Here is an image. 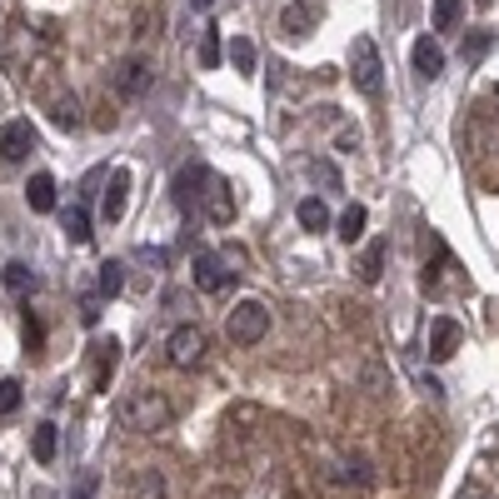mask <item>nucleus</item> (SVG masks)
<instances>
[{"instance_id": "1", "label": "nucleus", "mask_w": 499, "mask_h": 499, "mask_svg": "<svg viewBox=\"0 0 499 499\" xmlns=\"http://www.w3.org/2000/svg\"><path fill=\"white\" fill-rule=\"evenodd\" d=\"M115 420H120V430L151 434V430H165V424L175 420V405H170L161 390H135V395H125L120 405H115Z\"/></svg>"}, {"instance_id": "2", "label": "nucleus", "mask_w": 499, "mask_h": 499, "mask_svg": "<svg viewBox=\"0 0 499 499\" xmlns=\"http://www.w3.org/2000/svg\"><path fill=\"white\" fill-rule=\"evenodd\" d=\"M349 80H355L365 95L385 90V60H379V50H375V40H369V36L349 40Z\"/></svg>"}, {"instance_id": "3", "label": "nucleus", "mask_w": 499, "mask_h": 499, "mask_svg": "<svg viewBox=\"0 0 499 499\" xmlns=\"http://www.w3.org/2000/svg\"><path fill=\"white\" fill-rule=\"evenodd\" d=\"M265 330H270V310L260 300H240L225 320V339L230 345H260Z\"/></svg>"}, {"instance_id": "4", "label": "nucleus", "mask_w": 499, "mask_h": 499, "mask_svg": "<svg viewBox=\"0 0 499 499\" xmlns=\"http://www.w3.org/2000/svg\"><path fill=\"white\" fill-rule=\"evenodd\" d=\"M195 215H205L210 225H230V220H235V195H230V185L215 175V170H205V185H200Z\"/></svg>"}, {"instance_id": "5", "label": "nucleus", "mask_w": 499, "mask_h": 499, "mask_svg": "<svg viewBox=\"0 0 499 499\" xmlns=\"http://www.w3.org/2000/svg\"><path fill=\"white\" fill-rule=\"evenodd\" d=\"M165 359L175 369H195L200 359H205V330H200V325H175L165 339Z\"/></svg>"}, {"instance_id": "6", "label": "nucleus", "mask_w": 499, "mask_h": 499, "mask_svg": "<svg viewBox=\"0 0 499 499\" xmlns=\"http://www.w3.org/2000/svg\"><path fill=\"white\" fill-rule=\"evenodd\" d=\"M151 76H155V66H151L145 56H125L120 66L110 70L115 90H120L125 100H135V95H145V90H151Z\"/></svg>"}, {"instance_id": "7", "label": "nucleus", "mask_w": 499, "mask_h": 499, "mask_svg": "<svg viewBox=\"0 0 499 499\" xmlns=\"http://www.w3.org/2000/svg\"><path fill=\"white\" fill-rule=\"evenodd\" d=\"M230 280H235V270H225V255H215V250H200L195 255V285L205 295H220Z\"/></svg>"}, {"instance_id": "8", "label": "nucleus", "mask_w": 499, "mask_h": 499, "mask_svg": "<svg viewBox=\"0 0 499 499\" xmlns=\"http://www.w3.org/2000/svg\"><path fill=\"white\" fill-rule=\"evenodd\" d=\"M30 151H36V125L5 120V130H0V161H26Z\"/></svg>"}, {"instance_id": "9", "label": "nucleus", "mask_w": 499, "mask_h": 499, "mask_svg": "<svg viewBox=\"0 0 499 499\" xmlns=\"http://www.w3.org/2000/svg\"><path fill=\"white\" fill-rule=\"evenodd\" d=\"M46 110H50V125H56V130H80V100L70 90H50Z\"/></svg>"}, {"instance_id": "10", "label": "nucleus", "mask_w": 499, "mask_h": 499, "mask_svg": "<svg viewBox=\"0 0 499 499\" xmlns=\"http://www.w3.org/2000/svg\"><path fill=\"white\" fill-rule=\"evenodd\" d=\"M410 60H415V70L424 80H440L444 76V50H440V40H434V36H420L415 50H410Z\"/></svg>"}, {"instance_id": "11", "label": "nucleus", "mask_w": 499, "mask_h": 499, "mask_svg": "<svg viewBox=\"0 0 499 499\" xmlns=\"http://www.w3.org/2000/svg\"><path fill=\"white\" fill-rule=\"evenodd\" d=\"M125 200H130V170H115L110 185H105V195H100V215L110 220V225L125 215Z\"/></svg>"}, {"instance_id": "12", "label": "nucleus", "mask_w": 499, "mask_h": 499, "mask_svg": "<svg viewBox=\"0 0 499 499\" xmlns=\"http://www.w3.org/2000/svg\"><path fill=\"white\" fill-rule=\"evenodd\" d=\"M200 185H205V165H185V170L175 175V205L195 215V205H200Z\"/></svg>"}, {"instance_id": "13", "label": "nucleus", "mask_w": 499, "mask_h": 499, "mask_svg": "<svg viewBox=\"0 0 499 499\" xmlns=\"http://www.w3.org/2000/svg\"><path fill=\"white\" fill-rule=\"evenodd\" d=\"M125 499H165V474L161 470H130V480H125Z\"/></svg>"}, {"instance_id": "14", "label": "nucleus", "mask_w": 499, "mask_h": 499, "mask_svg": "<svg viewBox=\"0 0 499 499\" xmlns=\"http://www.w3.org/2000/svg\"><path fill=\"white\" fill-rule=\"evenodd\" d=\"M460 325H454V320H444V315H440V320H434L430 325V359H450L454 355V349H460Z\"/></svg>"}, {"instance_id": "15", "label": "nucleus", "mask_w": 499, "mask_h": 499, "mask_svg": "<svg viewBox=\"0 0 499 499\" xmlns=\"http://www.w3.org/2000/svg\"><path fill=\"white\" fill-rule=\"evenodd\" d=\"M115 365H120V345L115 339H105V345H95V390H110V375Z\"/></svg>"}, {"instance_id": "16", "label": "nucleus", "mask_w": 499, "mask_h": 499, "mask_svg": "<svg viewBox=\"0 0 499 499\" xmlns=\"http://www.w3.org/2000/svg\"><path fill=\"white\" fill-rule=\"evenodd\" d=\"M26 200H30V210H40V215H46V210H56V180H50L46 170H40V175H30Z\"/></svg>"}, {"instance_id": "17", "label": "nucleus", "mask_w": 499, "mask_h": 499, "mask_svg": "<svg viewBox=\"0 0 499 499\" xmlns=\"http://www.w3.org/2000/svg\"><path fill=\"white\" fill-rule=\"evenodd\" d=\"M310 26H315V10L305 5V0H295V5L280 10V30H285V36H310Z\"/></svg>"}, {"instance_id": "18", "label": "nucleus", "mask_w": 499, "mask_h": 499, "mask_svg": "<svg viewBox=\"0 0 499 499\" xmlns=\"http://www.w3.org/2000/svg\"><path fill=\"white\" fill-rule=\"evenodd\" d=\"M385 255H390V240H375V245L365 250V260H359V280L375 285L379 275H385Z\"/></svg>"}, {"instance_id": "19", "label": "nucleus", "mask_w": 499, "mask_h": 499, "mask_svg": "<svg viewBox=\"0 0 499 499\" xmlns=\"http://www.w3.org/2000/svg\"><path fill=\"white\" fill-rule=\"evenodd\" d=\"M365 220H369V210H365V205H349L345 215H339V230H335V235L345 240V245H355V240L365 235Z\"/></svg>"}, {"instance_id": "20", "label": "nucleus", "mask_w": 499, "mask_h": 499, "mask_svg": "<svg viewBox=\"0 0 499 499\" xmlns=\"http://www.w3.org/2000/svg\"><path fill=\"white\" fill-rule=\"evenodd\" d=\"M30 450H36V460H40V464H50V460H56V450H60L56 424H36V440H30Z\"/></svg>"}, {"instance_id": "21", "label": "nucleus", "mask_w": 499, "mask_h": 499, "mask_svg": "<svg viewBox=\"0 0 499 499\" xmlns=\"http://www.w3.org/2000/svg\"><path fill=\"white\" fill-rule=\"evenodd\" d=\"M300 225H305V230H325V225H330V210H325V200H310V195L300 200Z\"/></svg>"}, {"instance_id": "22", "label": "nucleus", "mask_w": 499, "mask_h": 499, "mask_svg": "<svg viewBox=\"0 0 499 499\" xmlns=\"http://www.w3.org/2000/svg\"><path fill=\"white\" fill-rule=\"evenodd\" d=\"M464 16V0H434V30H454Z\"/></svg>"}, {"instance_id": "23", "label": "nucleus", "mask_w": 499, "mask_h": 499, "mask_svg": "<svg viewBox=\"0 0 499 499\" xmlns=\"http://www.w3.org/2000/svg\"><path fill=\"white\" fill-rule=\"evenodd\" d=\"M66 235L76 240V245H90V215H85V205H70V215H66Z\"/></svg>"}, {"instance_id": "24", "label": "nucleus", "mask_w": 499, "mask_h": 499, "mask_svg": "<svg viewBox=\"0 0 499 499\" xmlns=\"http://www.w3.org/2000/svg\"><path fill=\"white\" fill-rule=\"evenodd\" d=\"M5 285H10L16 295L36 290V275H30V265H26V260H10V265H5Z\"/></svg>"}, {"instance_id": "25", "label": "nucleus", "mask_w": 499, "mask_h": 499, "mask_svg": "<svg viewBox=\"0 0 499 499\" xmlns=\"http://www.w3.org/2000/svg\"><path fill=\"white\" fill-rule=\"evenodd\" d=\"M200 66L205 70L220 66V26H205V36H200Z\"/></svg>"}, {"instance_id": "26", "label": "nucleus", "mask_w": 499, "mask_h": 499, "mask_svg": "<svg viewBox=\"0 0 499 499\" xmlns=\"http://www.w3.org/2000/svg\"><path fill=\"white\" fill-rule=\"evenodd\" d=\"M230 60H235V70H240V76H255V46H250L245 36H235V40H230Z\"/></svg>"}, {"instance_id": "27", "label": "nucleus", "mask_w": 499, "mask_h": 499, "mask_svg": "<svg viewBox=\"0 0 499 499\" xmlns=\"http://www.w3.org/2000/svg\"><path fill=\"white\" fill-rule=\"evenodd\" d=\"M120 285H125V265L120 260H105L100 265V295H120Z\"/></svg>"}, {"instance_id": "28", "label": "nucleus", "mask_w": 499, "mask_h": 499, "mask_svg": "<svg viewBox=\"0 0 499 499\" xmlns=\"http://www.w3.org/2000/svg\"><path fill=\"white\" fill-rule=\"evenodd\" d=\"M490 46H494L490 30H474V36H464V50H460V56H464V60H484V56H490Z\"/></svg>"}, {"instance_id": "29", "label": "nucleus", "mask_w": 499, "mask_h": 499, "mask_svg": "<svg viewBox=\"0 0 499 499\" xmlns=\"http://www.w3.org/2000/svg\"><path fill=\"white\" fill-rule=\"evenodd\" d=\"M20 410V379H0V420Z\"/></svg>"}, {"instance_id": "30", "label": "nucleus", "mask_w": 499, "mask_h": 499, "mask_svg": "<svg viewBox=\"0 0 499 499\" xmlns=\"http://www.w3.org/2000/svg\"><path fill=\"white\" fill-rule=\"evenodd\" d=\"M80 320H85V325L100 320V300H85V305H80Z\"/></svg>"}, {"instance_id": "31", "label": "nucleus", "mask_w": 499, "mask_h": 499, "mask_svg": "<svg viewBox=\"0 0 499 499\" xmlns=\"http://www.w3.org/2000/svg\"><path fill=\"white\" fill-rule=\"evenodd\" d=\"M26 345H30V349H36V345H40V325H36V320H30V315H26Z\"/></svg>"}, {"instance_id": "32", "label": "nucleus", "mask_w": 499, "mask_h": 499, "mask_svg": "<svg viewBox=\"0 0 499 499\" xmlns=\"http://www.w3.org/2000/svg\"><path fill=\"white\" fill-rule=\"evenodd\" d=\"M195 5H200V10H205V5H215V0H195Z\"/></svg>"}, {"instance_id": "33", "label": "nucleus", "mask_w": 499, "mask_h": 499, "mask_svg": "<svg viewBox=\"0 0 499 499\" xmlns=\"http://www.w3.org/2000/svg\"><path fill=\"white\" fill-rule=\"evenodd\" d=\"M480 5H494V0H480Z\"/></svg>"}, {"instance_id": "34", "label": "nucleus", "mask_w": 499, "mask_h": 499, "mask_svg": "<svg viewBox=\"0 0 499 499\" xmlns=\"http://www.w3.org/2000/svg\"><path fill=\"white\" fill-rule=\"evenodd\" d=\"M470 499H480V494H470Z\"/></svg>"}]
</instances>
